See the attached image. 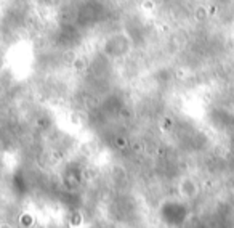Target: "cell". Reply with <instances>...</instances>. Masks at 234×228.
Wrapping results in <instances>:
<instances>
[{"mask_svg": "<svg viewBox=\"0 0 234 228\" xmlns=\"http://www.w3.org/2000/svg\"><path fill=\"white\" fill-rule=\"evenodd\" d=\"M143 6H145V8H152L154 2H151V0H145V2H143Z\"/></svg>", "mask_w": 234, "mask_h": 228, "instance_id": "1", "label": "cell"}]
</instances>
